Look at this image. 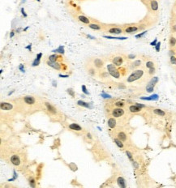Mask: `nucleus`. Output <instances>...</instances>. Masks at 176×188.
<instances>
[{
	"label": "nucleus",
	"mask_w": 176,
	"mask_h": 188,
	"mask_svg": "<svg viewBox=\"0 0 176 188\" xmlns=\"http://www.w3.org/2000/svg\"><path fill=\"white\" fill-rule=\"evenodd\" d=\"M143 75H144V71H143V70H142V69L136 70V71H134L129 75V76L128 77L127 81H128V83H132V82H134V81H136V80H138L139 79H141Z\"/></svg>",
	"instance_id": "obj_1"
},
{
	"label": "nucleus",
	"mask_w": 176,
	"mask_h": 188,
	"mask_svg": "<svg viewBox=\"0 0 176 188\" xmlns=\"http://www.w3.org/2000/svg\"><path fill=\"white\" fill-rule=\"evenodd\" d=\"M107 71L109 72V74L111 75L113 78L115 79H119L120 78V72L118 69L116 68V66L113 63L108 64L107 65Z\"/></svg>",
	"instance_id": "obj_2"
},
{
	"label": "nucleus",
	"mask_w": 176,
	"mask_h": 188,
	"mask_svg": "<svg viewBox=\"0 0 176 188\" xmlns=\"http://www.w3.org/2000/svg\"><path fill=\"white\" fill-rule=\"evenodd\" d=\"M142 29V28L141 26L138 25H129L128 27L125 28L124 32L126 33H136V32L139 31V30Z\"/></svg>",
	"instance_id": "obj_3"
},
{
	"label": "nucleus",
	"mask_w": 176,
	"mask_h": 188,
	"mask_svg": "<svg viewBox=\"0 0 176 188\" xmlns=\"http://www.w3.org/2000/svg\"><path fill=\"white\" fill-rule=\"evenodd\" d=\"M149 6L150 10L153 11V12L158 11V9H159V4H158V0H151V1L149 3Z\"/></svg>",
	"instance_id": "obj_4"
},
{
	"label": "nucleus",
	"mask_w": 176,
	"mask_h": 188,
	"mask_svg": "<svg viewBox=\"0 0 176 188\" xmlns=\"http://www.w3.org/2000/svg\"><path fill=\"white\" fill-rule=\"evenodd\" d=\"M107 33H109L110 34H116V35H119V34L123 33V28H119V27H112L107 30Z\"/></svg>",
	"instance_id": "obj_5"
},
{
	"label": "nucleus",
	"mask_w": 176,
	"mask_h": 188,
	"mask_svg": "<svg viewBox=\"0 0 176 188\" xmlns=\"http://www.w3.org/2000/svg\"><path fill=\"white\" fill-rule=\"evenodd\" d=\"M46 64L49 66H50V67L54 68V69H55V70H58V71L61 70L62 65L60 63H58V62H51V61H50V60H48V61L46 62Z\"/></svg>",
	"instance_id": "obj_6"
},
{
	"label": "nucleus",
	"mask_w": 176,
	"mask_h": 188,
	"mask_svg": "<svg viewBox=\"0 0 176 188\" xmlns=\"http://www.w3.org/2000/svg\"><path fill=\"white\" fill-rule=\"evenodd\" d=\"M112 62L113 64H114L116 66H120L123 63V58L121 56H116L112 59Z\"/></svg>",
	"instance_id": "obj_7"
},
{
	"label": "nucleus",
	"mask_w": 176,
	"mask_h": 188,
	"mask_svg": "<svg viewBox=\"0 0 176 188\" xmlns=\"http://www.w3.org/2000/svg\"><path fill=\"white\" fill-rule=\"evenodd\" d=\"M123 114H124V110L123 109H121V108H117V109H113L112 111V115L114 118L121 117L122 115H123Z\"/></svg>",
	"instance_id": "obj_8"
},
{
	"label": "nucleus",
	"mask_w": 176,
	"mask_h": 188,
	"mask_svg": "<svg viewBox=\"0 0 176 188\" xmlns=\"http://www.w3.org/2000/svg\"><path fill=\"white\" fill-rule=\"evenodd\" d=\"M2 110H11L12 109V105L8 102H2L1 105H0Z\"/></svg>",
	"instance_id": "obj_9"
},
{
	"label": "nucleus",
	"mask_w": 176,
	"mask_h": 188,
	"mask_svg": "<svg viewBox=\"0 0 176 188\" xmlns=\"http://www.w3.org/2000/svg\"><path fill=\"white\" fill-rule=\"evenodd\" d=\"M142 109V108L141 106L137 105L136 104V105H132L129 106V110L131 113H139V112H141Z\"/></svg>",
	"instance_id": "obj_10"
},
{
	"label": "nucleus",
	"mask_w": 176,
	"mask_h": 188,
	"mask_svg": "<svg viewBox=\"0 0 176 188\" xmlns=\"http://www.w3.org/2000/svg\"><path fill=\"white\" fill-rule=\"evenodd\" d=\"M93 65L95 66L96 68H98V69H100V68L103 67V65H104V62L102 61L101 59H100V58H94L93 60Z\"/></svg>",
	"instance_id": "obj_11"
},
{
	"label": "nucleus",
	"mask_w": 176,
	"mask_h": 188,
	"mask_svg": "<svg viewBox=\"0 0 176 188\" xmlns=\"http://www.w3.org/2000/svg\"><path fill=\"white\" fill-rule=\"evenodd\" d=\"M24 101L28 105H33L35 103V98L32 96H25L24 97Z\"/></svg>",
	"instance_id": "obj_12"
},
{
	"label": "nucleus",
	"mask_w": 176,
	"mask_h": 188,
	"mask_svg": "<svg viewBox=\"0 0 176 188\" xmlns=\"http://www.w3.org/2000/svg\"><path fill=\"white\" fill-rule=\"evenodd\" d=\"M11 161L14 166H19L20 164V157H18L17 155H13L11 156Z\"/></svg>",
	"instance_id": "obj_13"
},
{
	"label": "nucleus",
	"mask_w": 176,
	"mask_h": 188,
	"mask_svg": "<svg viewBox=\"0 0 176 188\" xmlns=\"http://www.w3.org/2000/svg\"><path fill=\"white\" fill-rule=\"evenodd\" d=\"M77 104H78V105L82 106V107H84V108H88V109H92V105H91V103L83 101H81V100H79L78 101H77Z\"/></svg>",
	"instance_id": "obj_14"
},
{
	"label": "nucleus",
	"mask_w": 176,
	"mask_h": 188,
	"mask_svg": "<svg viewBox=\"0 0 176 188\" xmlns=\"http://www.w3.org/2000/svg\"><path fill=\"white\" fill-rule=\"evenodd\" d=\"M117 183H118L119 187L121 188H125L127 187L126 185V182H125L124 178L123 177H119L117 178Z\"/></svg>",
	"instance_id": "obj_15"
},
{
	"label": "nucleus",
	"mask_w": 176,
	"mask_h": 188,
	"mask_svg": "<svg viewBox=\"0 0 176 188\" xmlns=\"http://www.w3.org/2000/svg\"><path fill=\"white\" fill-rule=\"evenodd\" d=\"M78 20L79 21L82 22L83 24H90V20L88 18V17L84 16H82V15H79L78 16Z\"/></svg>",
	"instance_id": "obj_16"
},
{
	"label": "nucleus",
	"mask_w": 176,
	"mask_h": 188,
	"mask_svg": "<svg viewBox=\"0 0 176 188\" xmlns=\"http://www.w3.org/2000/svg\"><path fill=\"white\" fill-rule=\"evenodd\" d=\"M69 128L72 131H82V127L79 126V125L76 124V123H71V124H70Z\"/></svg>",
	"instance_id": "obj_17"
},
{
	"label": "nucleus",
	"mask_w": 176,
	"mask_h": 188,
	"mask_svg": "<svg viewBox=\"0 0 176 188\" xmlns=\"http://www.w3.org/2000/svg\"><path fill=\"white\" fill-rule=\"evenodd\" d=\"M45 106H46V108H47V109H48L49 112L53 113V114H56V112H57L56 109L52 105H51V104L48 103V102H45Z\"/></svg>",
	"instance_id": "obj_18"
},
{
	"label": "nucleus",
	"mask_w": 176,
	"mask_h": 188,
	"mask_svg": "<svg viewBox=\"0 0 176 188\" xmlns=\"http://www.w3.org/2000/svg\"><path fill=\"white\" fill-rule=\"evenodd\" d=\"M169 44H170V48H175L176 46V37L175 36H171V37H170Z\"/></svg>",
	"instance_id": "obj_19"
},
{
	"label": "nucleus",
	"mask_w": 176,
	"mask_h": 188,
	"mask_svg": "<svg viewBox=\"0 0 176 188\" xmlns=\"http://www.w3.org/2000/svg\"><path fill=\"white\" fill-rule=\"evenodd\" d=\"M108 126H109L110 128H114L115 126H116V120L114 118H110L108 120Z\"/></svg>",
	"instance_id": "obj_20"
},
{
	"label": "nucleus",
	"mask_w": 176,
	"mask_h": 188,
	"mask_svg": "<svg viewBox=\"0 0 176 188\" xmlns=\"http://www.w3.org/2000/svg\"><path fill=\"white\" fill-rule=\"evenodd\" d=\"M52 52L54 53H58V54H64V46L63 45H59L58 46V48L55 49V50H53Z\"/></svg>",
	"instance_id": "obj_21"
},
{
	"label": "nucleus",
	"mask_w": 176,
	"mask_h": 188,
	"mask_svg": "<svg viewBox=\"0 0 176 188\" xmlns=\"http://www.w3.org/2000/svg\"><path fill=\"white\" fill-rule=\"evenodd\" d=\"M88 27H89V28H91V29H93V30H101V26L97 24H88Z\"/></svg>",
	"instance_id": "obj_22"
},
{
	"label": "nucleus",
	"mask_w": 176,
	"mask_h": 188,
	"mask_svg": "<svg viewBox=\"0 0 176 188\" xmlns=\"http://www.w3.org/2000/svg\"><path fill=\"white\" fill-rule=\"evenodd\" d=\"M141 63H142V62L141 60H136V61H134L132 64H131V67L132 68L139 67V66L141 65Z\"/></svg>",
	"instance_id": "obj_23"
},
{
	"label": "nucleus",
	"mask_w": 176,
	"mask_h": 188,
	"mask_svg": "<svg viewBox=\"0 0 176 188\" xmlns=\"http://www.w3.org/2000/svg\"><path fill=\"white\" fill-rule=\"evenodd\" d=\"M142 100H145V101H153V100H158V95L155 94L153 95V96H150L149 97H141Z\"/></svg>",
	"instance_id": "obj_24"
},
{
	"label": "nucleus",
	"mask_w": 176,
	"mask_h": 188,
	"mask_svg": "<svg viewBox=\"0 0 176 188\" xmlns=\"http://www.w3.org/2000/svg\"><path fill=\"white\" fill-rule=\"evenodd\" d=\"M114 143L116 144V145L118 146L119 148H120V149H123V141L121 140H119V138H115L114 140Z\"/></svg>",
	"instance_id": "obj_25"
},
{
	"label": "nucleus",
	"mask_w": 176,
	"mask_h": 188,
	"mask_svg": "<svg viewBox=\"0 0 176 188\" xmlns=\"http://www.w3.org/2000/svg\"><path fill=\"white\" fill-rule=\"evenodd\" d=\"M58 58H59V57L57 55V54H51V55L49 56L48 60H50L51 62H57Z\"/></svg>",
	"instance_id": "obj_26"
},
{
	"label": "nucleus",
	"mask_w": 176,
	"mask_h": 188,
	"mask_svg": "<svg viewBox=\"0 0 176 188\" xmlns=\"http://www.w3.org/2000/svg\"><path fill=\"white\" fill-rule=\"evenodd\" d=\"M153 113L156 114H158V115H159V116H165V114H166V113H165L163 110L160 109H153Z\"/></svg>",
	"instance_id": "obj_27"
},
{
	"label": "nucleus",
	"mask_w": 176,
	"mask_h": 188,
	"mask_svg": "<svg viewBox=\"0 0 176 188\" xmlns=\"http://www.w3.org/2000/svg\"><path fill=\"white\" fill-rule=\"evenodd\" d=\"M118 138L119 140H121L122 141H125V140H127V135L125 134L124 132H119L118 134Z\"/></svg>",
	"instance_id": "obj_28"
},
{
	"label": "nucleus",
	"mask_w": 176,
	"mask_h": 188,
	"mask_svg": "<svg viewBox=\"0 0 176 188\" xmlns=\"http://www.w3.org/2000/svg\"><path fill=\"white\" fill-rule=\"evenodd\" d=\"M154 86L155 85H153V84H152V83H150L149 82V83H148L147 86H146V91L148 92H152L153 91V89H154Z\"/></svg>",
	"instance_id": "obj_29"
},
{
	"label": "nucleus",
	"mask_w": 176,
	"mask_h": 188,
	"mask_svg": "<svg viewBox=\"0 0 176 188\" xmlns=\"http://www.w3.org/2000/svg\"><path fill=\"white\" fill-rule=\"evenodd\" d=\"M105 38L107 39H116V40H126L127 37H110V36H104Z\"/></svg>",
	"instance_id": "obj_30"
},
{
	"label": "nucleus",
	"mask_w": 176,
	"mask_h": 188,
	"mask_svg": "<svg viewBox=\"0 0 176 188\" xmlns=\"http://www.w3.org/2000/svg\"><path fill=\"white\" fill-rule=\"evenodd\" d=\"M145 66L148 68V69H150L152 67H154V63L152 61H148L146 63H145Z\"/></svg>",
	"instance_id": "obj_31"
},
{
	"label": "nucleus",
	"mask_w": 176,
	"mask_h": 188,
	"mask_svg": "<svg viewBox=\"0 0 176 188\" xmlns=\"http://www.w3.org/2000/svg\"><path fill=\"white\" fill-rule=\"evenodd\" d=\"M67 92L71 96V97H75V91H74L72 88H67Z\"/></svg>",
	"instance_id": "obj_32"
},
{
	"label": "nucleus",
	"mask_w": 176,
	"mask_h": 188,
	"mask_svg": "<svg viewBox=\"0 0 176 188\" xmlns=\"http://www.w3.org/2000/svg\"><path fill=\"white\" fill-rule=\"evenodd\" d=\"M88 73L90 75H92V76H94V75H96V71L93 67H91L88 70Z\"/></svg>",
	"instance_id": "obj_33"
},
{
	"label": "nucleus",
	"mask_w": 176,
	"mask_h": 188,
	"mask_svg": "<svg viewBox=\"0 0 176 188\" xmlns=\"http://www.w3.org/2000/svg\"><path fill=\"white\" fill-rule=\"evenodd\" d=\"M40 63H41V60L37 59V58H36L35 59H34V61L33 62V63H32V66H37L40 65Z\"/></svg>",
	"instance_id": "obj_34"
},
{
	"label": "nucleus",
	"mask_w": 176,
	"mask_h": 188,
	"mask_svg": "<svg viewBox=\"0 0 176 188\" xmlns=\"http://www.w3.org/2000/svg\"><path fill=\"white\" fill-rule=\"evenodd\" d=\"M29 185H30V187H33V188L36 187V182L33 178H30L29 179Z\"/></svg>",
	"instance_id": "obj_35"
},
{
	"label": "nucleus",
	"mask_w": 176,
	"mask_h": 188,
	"mask_svg": "<svg viewBox=\"0 0 176 188\" xmlns=\"http://www.w3.org/2000/svg\"><path fill=\"white\" fill-rule=\"evenodd\" d=\"M170 63L171 64H173V65H176V57H175V56H170Z\"/></svg>",
	"instance_id": "obj_36"
},
{
	"label": "nucleus",
	"mask_w": 176,
	"mask_h": 188,
	"mask_svg": "<svg viewBox=\"0 0 176 188\" xmlns=\"http://www.w3.org/2000/svg\"><path fill=\"white\" fill-rule=\"evenodd\" d=\"M81 88H82V92H84V94H86V95H89L90 93L88 92V91L87 90V88H86V86L85 85H82L81 86Z\"/></svg>",
	"instance_id": "obj_37"
},
{
	"label": "nucleus",
	"mask_w": 176,
	"mask_h": 188,
	"mask_svg": "<svg viewBox=\"0 0 176 188\" xmlns=\"http://www.w3.org/2000/svg\"><path fill=\"white\" fill-rule=\"evenodd\" d=\"M13 174H14V176H13L12 178H11V179L8 180V182H11V181H14V180H16L17 178V174H16V170H13Z\"/></svg>",
	"instance_id": "obj_38"
},
{
	"label": "nucleus",
	"mask_w": 176,
	"mask_h": 188,
	"mask_svg": "<svg viewBox=\"0 0 176 188\" xmlns=\"http://www.w3.org/2000/svg\"><path fill=\"white\" fill-rule=\"evenodd\" d=\"M101 96L103 98H105V99H107V98H111V96L110 95H108L106 93H105V92H102L101 94Z\"/></svg>",
	"instance_id": "obj_39"
},
{
	"label": "nucleus",
	"mask_w": 176,
	"mask_h": 188,
	"mask_svg": "<svg viewBox=\"0 0 176 188\" xmlns=\"http://www.w3.org/2000/svg\"><path fill=\"white\" fill-rule=\"evenodd\" d=\"M126 153H127V155H128V158H129V160L131 161H133V157H132V153H131L129 151H127Z\"/></svg>",
	"instance_id": "obj_40"
},
{
	"label": "nucleus",
	"mask_w": 176,
	"mask_h": 188,
	"mask_svg": "<svg viewBox=\"0 0 176 188\" xmlns=\"http://www.w3.org/2000/svg\"><path fill=\"white\" fill-rule=\"evenodd\" d=\"M155 71H156V69H155V67H152L150 68V69H149V75H153V74L155 73Z\"/></svg>",
	"instance_id": "obj_41"
},
{
	"label": "nucleus",
	"mask_w": 176,
	"mask_h": 188,
	"mask_svg": "<svg viewBox=\"0 0 176 188\" xmlns=\"http://www.w3.org/2000/svg\"><path fill=\"white\" fill-rule=\"evenodd\" d=\"M114 105L116 106H118V107H123V106L124 105V103L123 101H118V102H116Z\"/></svg>",
	"instance_id": "obj_42"
},
{
	"label": "nucleus",
	"mask_w": 176,
	"mask_h": 188,
	"mask_svg": "<svg viewBox=\"0 0 176 188\" xmlns=\"http://www.w3.org/2000/svg\"><path fill=\"white\" fill-rule=\"evenodd\" d=\"M171 32L173 33H176V23L174 24H172L171 26Z\"/></svg>",
	"instance_id": "obj_43"
},
{
	"label": "nucleus",
	"mask_w": 176,
	"mask_h": 188,
	"mask_svg": "<svg viewBox=\"0 0 176 188\" xmlns=\"http://www.w3.org/2000/svg\"><path fill=\"white\" fill-rule=\"evenodd\" d=\"M169 55H170V56H175V50H174V49H171V50H170V52H169Z\"/></svg>",
	"instance_id": "obj_44"
},
{
	"label": "nucleus",
	"mask_w": 176,
	"mask_h": 188,
	"mask_svg": "<svg viewBox=\"0 0 176 188\" xmlns=\"http://www.w3.org/2000/svg\"><path fill=\"white\" fill-rule=\"evenodd\" d=\"M19 69H20L23 73L25 72V70H24V65H23V64H20V66H19Z\"/></svg>",
	"instance_id": "obj_45"
},
{
	"label": "nucleus",
	"mask_w": 176,
	"mask_h": 188,
	"mask_svg": "<svg viewBox=\"0 0 176 188\" xmlns=\"http://www.w3.org/2000/svg\"><path fill=\"white\" fill-rule=\"evenodd\" d=\"M20 11H21V13H22V15H23V16H24V17H27V16H28V15L25 13V11H24V7H22V8H21V10H20Z\"/></svg>",
	"instance_id": "obj_46"
},
{
	"label": "nucleus",
	"mask_w": 176,
	"mask_h": 188,
	"mask_svg": "<svg viewBox=\"0 0 176 188\" xmlns=\"http://www.w3.org/2000/svg\"><path fill=\"white\" fill-rule=\"evenodd\" d=\"M160 45H161V43L160 42L157 43V45H155V46H156V50L157 51H159V50H160Z\"/></svg>",
	"instance_id": "obj_47"
},
{
	"label": "nucleus",
	"mask_w": 176,
	"mask_h": 188,
	"mask_svg": "<svg viewBox=\"0 0 176 188\" xmlns=\"http://www.w3.org/2000/svg\"><path fill=\"white\" fill-rule=\"evenodd\" d=\"M128 57V58H129V59H134V58H136L135 54H129Z\"/></svg>",
	"instance_id": "obj_48"
},
{
	"label": "nucleus",
	"mask_w": 176,
	"mask_h": 188,
	"mask_svg": "<svg viewBox=\"0 0 176 188\" xmlns=\"http://www.w3.org/2000/svg\"><path fill=\"white\" fill-rule=\"evenodd\" d=\"M132 165H133V166L135 167L136 169H138V168H139V166H138V164L136 162V161H132Z\"/></svg>",
	"instance_id": "obj_49"
},
{
	"label": "nucleus",
	"mask_w": 176,
	"mask_h": 188,
	"mask_svg": "<svg viewBox=\"0 0 176 188\" xmlns=\"http://www.w3.org/2000/svg\"><path fill=\"white\" fill-rule=\"evenodd\" d=\"M145 33H146V32H144V33H142L138 34V35H136V38H139V37H141L142 36L144 35V34H145Z\"/></svg>",
	"instance_id": "obj_50"
},
{
	"label": "nucleus",
	"mask_w": 176,
	"mask_h": 188,
	"mask_svg": "<svg viewBox=\"0 0 176 188\" xmlns=\"http://www.w3.org/2000/svg\"><path fill=\"white\" fill-rule=\"evenodd\" d=\"M25 48L27 49V50H29V51H31V50H32V45H31V44H29V45H28V46H26Z\"/></svg>",
	"instance_id": "obj_51"
},
{
	"label": "nucleus",
	"mask_w": 176,
	"mask_h": 188,
	"mask_svg": "<svg viewBox=\"0 0 176 188\" xmlns=\"http://www.w3.org/2000/svg\"><path fill=\"white\" fill-rule=\"evenodd\" d=\"M59 77H62V78H68V77H69V75H61V74H60V75H59Z\"/></svg>",
	"instance_id": "obj_52"
},
{
	"label": "nucleus",
	"mask_w": 176,
	"mask_h": 188,
	"mask_svg": "<svg viewBox=\"0 0 176 188\" xmlns=\"http://www.w3.org/2000/svg\"><path fill=\"white\" fill-rule=\"evenodd\" d=\"M14 35H15V32L14 31H11V33H10V37H11H11H14Z\"/></svg>",
	"instance_id": "obj_53"
},
{
	"label": "nucleus",
	"mask_w": 176,
	"mask_h": 188,
	"mask_svg": "<svg viewBox=\"0 0 176 188\" xmlns=\"http://www.w3.org/2000/svg\"><path fill=\"white\" fill-rule=\"evenodd\" d=\"M157 45V39L155 40L154 41H153L152 43H151V45Z\"/></svg>",
	"instance_id": "obj_54"
},
{
	"label": "nucleus",
	"mask_w": 176,
	"mask_h": 188,
	"mask_svg": "<svg viewBox=\"0 0 176 188\" xmlns=\"http://www.w3.org/2000/svg\"><path fill=\"white\" fill-rule=\"evenodd\" d=\"M87 37H88V38H91V39H92V40L95 39V37H92V36H91V35H87Z\"/></svg>",
	"instance_id": "obj_55"
},
{
	"label": "nucleus",
	"mask_w": 176,
	"mask_h": 188,
	"mask_svg": "<svg viewBox=\"0 0 176 188\" xmlns=\"http://www.w3.org/2000/svg\"><path fill=\"white\" fill-rule=\"evenodd\" d=\"M53 83V86H54V87H57V83H56L54 80L53 81V83Z\"/></svg>",
	"instance_id": "obj_56"
},
{
	"label": "nucleus",
	"mask_w": 176,
	"mask_h": 188,
	"mask_svg": "<svg viewBox=\"0 0 176 188\" xmlns=\"http://www.w3.org/2000/svg\"><path fill=\"white\" fill-rule=\"evenodd\" d=\"M87 137L89 138V139H92V136H91V134H89V133H88V134H87Z\"/></svg>",
	"instance_id": "obj_57"
},
{
	"label": "nucleus",
	"mask_w": 176,
	"mask_h": 188,
	"mask_svg": "<svg viewBox=\"0 0 176 188\" xmlns=\"http://www.w3.org/2000/svg\"><path fill=\"white\" fill-rule=\"evenodd\" d=\"M142 1H143L144 3H149V2H150L151 0H142Z\"/></svg>",
	"instance_id": "obj_58"
},
{
	"label": "nucleus",
	"mask_w": 176,
	"mask_h": 188,
	"mask_svg": "<svg viewBox=\"0 0 176 188\" xmlns=\"http://www.w3.org/2000/svg\"><path fill=\"white\" fill-rule=\"evenodd\" d=\"M28 28V27H27V28H24V31H26V30H27Z\"/></svg>",
	"instance_id": "obj_59"
},
{
	"label": "nucleus",
	"mask_w": 176,
	"mask_h": 188,
	"mask_svg": "<svg viewBox=\"0 0 176 188\" xmlns=\"http://www.w3.org/2000/svg\"><path fill=\"white\" fill-rule=\"evenodd\" d=\"M37 2H39V3H40V2H41V0H37Z\"/></svg>",
	"instance_id": "obj_60"
},
{
	"label": "nucleus",
	"mask_w": 176,
	"mask_h": 188,
	"mask_svg": "<svg viewBox=\"0 0 176 188\" xmlns=\"http://www.w3.org/2000/svg\"><path fill=\"white\" fill-rule=\"evenodd\" d=\"M23 2H24H24H25V0H23Z\"/></svg>",
	"instance_id": "obj_61"
}]
</instances>
